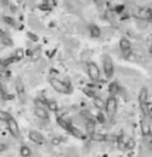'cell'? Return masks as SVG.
<instances>
[{
	"label": "cell",
	"instance_id": "obj_1",
	"mask_svg": "<svg viewBox=\"0 0 152 157\" xmlns=\"http://www.w3.org/2000/svg\"><path fill=\"white\" fill-rule=\"evenodd\" d=\"M49 82H50L51 86H52L56 91H59V93H61V94H68V93H70V86H68V84H66V83L62 82L61 79L51 77V78L49 79Z\"/></svg>",
	"mask_w": 152,
	"mask_h": 157
},
{
	"label": "cell",
	"instance_id": "obj_2",
	"mask_svg": "<svg viewBox=\"0 0 152 157\" xmlns=\"http://www.w3.org/2000/svg\"><path fill=\"white\" fill-rule=\"evenodd\" d=\"M117 107H118V102H117V99L114 98L113 95H111L106 102H105V112L108 117H113L117 112Z\"/></svg>",
	"mask_w": 152,
	"mask_h": 157
},
{
	"label": "cell",
	"instance_id": "obj_3",
	"mask_svg": "<svg viewBox=\"0 0 152 157\" xmlns=\"http://www.w3.org/2000/svg\"><path fill=\"white\" fill-rule=\"evenodd\" d=\"M86 68H88V76H89V78L91 79L93 82H99L100 80L101 72H100L99 66L95 62H89Z\"/></svg>",
	"mask_w": 152,
	"mask_h": 157
},
{
	"label": "cell",
	"instance_id": "obj_4",
	"mask_svg": "<svg viewBox=\"0 0 152 157\" xmlns=\"http://www.w3.org/2000/svg\"><path fill=\"white\" fill-rule=\"evenodd\" d=\"M102 66H104V73H105V76H106L107 78H111L114 73V67H113L112 59H111L108 55H105V56H104Z\"/></svg>",
	"mask_w": 152,
	"mask_h": 157
},
{
	"label": "cell",
	"instance_id": "obj_5",
	"mask_svg": "<svg viewBox=\"0 0 152 157\" xmlns=\"http://www.w3.org/2000/svg\"><path fill=\"white\" fill-rule=\"evenodd\" d=\"M6 124H7V129H9L10 134H12L15 138H18L20 136V127H18L16 119L11 117L6 122Z\"/></svg>",
	"mask_w": 152,
	"mask_h": 157
},
{
	"label": "cell",
	"instance_id": "obj_6",
	"mask_svg": "<svg viewBox=\"0 0 152 157\" xmlns=\"http://www.w3.org/2000/svg\"><path fill=\"white\" fill-rule=\"evenodd\" d=\"M140 125H141V133H142V136L145 139H147L150 135H151V127H150V123L147 121V117L141 118V122H140Z\"/></svg>",
	"mask_w": 152,
	"mask_h": 157
},
{
	"label": "cell",
	"instance_id": "obj_7",
	"mask_svg": "<svg viewBox=\"0 0 152 157\" xmlns=\"http://www.w3.org/2000/svg\"><path fill=\"white\" fill-rule=\"evenodd\" d=\"M34 113L36 116L40 119H48L49 118V113H48V107L43 106L41 104H37L36 109H34Z\"/></svg>",
	"mask_w": 152,
	"mask_h": 157
},
{
	"label": "cell",
	"instance_id": "obj_8",
	"mask_svg": "<svg viewBox=\"0 0 152 157\" xmlns=\"http://www.w3.org/2000/svg\"><path fill=\"white\" fill-rule=\"evenodd\" d=\"M28 138H29L31 141H33L34 144H38V145H41V144L45 143L44 136H43L40 133L36 132V130H31V132L28 133Z\"/></svg>",
	"mask_w": 152,
	"mask_h": 157
},
{
	"label": "cell",
	"instance_id": "obj_9",
	"mask_svg": "<svg viewBox=\"0 0 152 157\" xmlns=\"http://www.w3.org/2000/svg\"><path fill=\"white\" fill-rule=\"evenodd\" d=\"M119 48L122 50V52L124 55H128L130 52V49H131V45H130V41L125 38H122L120 41H119Z\"/></svg>",
	"mask_w": 152,
	"mask_h": 157
},
{
	"label": "cell",
	"instance_id": "obj_10",
	"mask_svg": "<svg viewBox=\"0 0 152 157\" xmlns=\"http://www.w3.org/2000/svg\"><path fill=\"white\" fill-rule=\"evenodd\" d=\"M147 99H149V90L147 88H141L140 93H139V104L140 105H144V104H147Z\"/></svg>",
	"mask_w": 152,
	"mask_h": 157
},
{
	"label": "cell",
	"instance_id": "obj_11",
	"mask_svg": "<svg viewBox=\"0 0 152 157\" xmlns=\"http://www.w3.org/2000/svg\"><path fill=\"white\" fill-rule=\"evenodd\" d=\"M20 155H21V157H31L32 150H31L27 145H22V146L20 147Z\"/></svg>",
	"mask_w": 152,
	"mask_h": 157
},
{
	"label": "cell",
	"instance_id": "obj_12",
	"mask_svg": "<svg viewBox=\"0 0 152 157\" xmlns=\"http://www.w3.org/2000/svg\"><path fill=\"white\" fill-rule=\"evenodd\" d=\"M86 132H88V134L90 136H93L95 134V122L94 121H91V119L88 121V123H86Z\"/></svg>",
	"mask_w": 152,
	"mask_h": 157
},
{
	"label": "cell",
	"instance_id": "obj_13",
	"mask_svg": "<svg viewBox=\"0 0 152 157\" xmlns=\"http://www.w3.org/2000/svg\"><path fill=\"white\" fill-rule=\"evenodd\" d=\"M105 102L106 101H102L100 98H96V99H94V104H95V106L99 109V110H105Z\"/></svg>",
	"mask_w": 152,
	"mask_h": 157
},
{
	"label": "cell",
	"instance_id": "obj_14",
	"mask_svg": "<svg viewBox=\"0 0 152 157\" xmlns=\"http://www.w3.org/2000/svg\"><path fill=\"white\" fill-rule=\"evenodd\" d=\"M125 147L128 149V150H133L134 147H135V140L134 139H128V140H125Z\"/></svg>",
	"mask_w": 152,
	"mask_h": 157
},
{
	"label": "cell",
	"instance_id": "obj_15",
	"mask_svg": "<svg viewBox=\"0 0 152 157\" xmlns=\"http://www.w3.org/2000/svg\"><path fill=\"white\" fill-rule=\"evenodd\" d=\"M46 107H48V110L49 111H57V105H56V102L55 101H49L48 104H46Z\"/></svg>",
	"mask_w": 152,
	"mask_h": 157
},
{
	"label": "cell",
	"instance_id": "obj_16",
	"mask_svg": "<svg viewBox=\"0 0 152 157\" xmlns=\"http://www.w3.org/2000/svg\"><path fill=\"white\" fill-rule=\"evenodd\" d=\"M10 118H11V116H10L7 112L0 110V121H2V122H7Z\"/></svg>",
	"mask_w": 152,
	"mask_h": 157
},
{
	"label": "cell",
	"instance_id": "obj_17",
	"mask_svg": "<svg viewBox=\"0 0 152 157\" xmlns=\"http://www.w3.org/2000/svg\"><path fill=\"white\" fill-rule=\"evenodd\" d=\"M52 144H54V145H56V144H60V139H57V138H54V139H52Z\"/></svg>",
	"mask_w": 152,
	"mask_h": 157
},
{
	"label": "cell",
	"instance_id": "obj_18",
	"mask_svg": "<svg viewBox=\"0 0 152 157\" xmlns=\"http://www.w3.org/2000/svg\"><path fill=\"white\" fill-rule=\"evenodd\" d=\"M5 149H6V145H4V144H0V152H1V151H4Z\"/></svg>",
	"mask_w": 152,
	"mask_h": 157
},
{
	"label": "cell",
	"instance_id": "obj_19",
	"mask_svg": "<svg viewBox=\"0 0 152 157\" xmlns=\"http://www.w3.org/2000/svg\"><path fill=\"white\" fill-rule=\"evenodd\" d=\"M94 1H95L96 4H100V2H101V0H94Z\"/></svg>",
	"mask_w": 152,
	"mask_h": 157
},
{
	"label": "cell",
	"instance_id": "obj_20",
	"mask_svg": "<svg viewBox=\"0 0 152 157\" xmlns=\"http://www.w3.org/2000/svg\"><path fill=\"white\" fill-rule=\"evenodd\" d=\"M150 51H151V55H152V45H151V48H150Z\"/></svg>",
	"mask_w": 152,
	"mask_h": 157
}]
</instances>
